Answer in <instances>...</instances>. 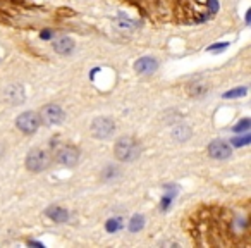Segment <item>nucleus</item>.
<instances>
[{
	"label": "nucleus",
	"instance_id": "nucleus-1",
	"mask_svg": "<svg viewBox=\"0 0 251 248\" xmlns=\"http://www.w3.org/2000/svg\"><path fill=\"white\" fill-rule=\"evenodd\" d=\"M114 152L121 162H133L141 155V145L133 137H121L115 141Z\"/></svg>",
	"mask_w": 251,
	"mask_h": 248
},
{
	"label": "nucleus",
	"instance_id": "nucleus-2",
	"mask_svg": "<svg viewBox=\"0 0 251 248\" xmlns=\"http://www.w3.org/2000/svg\"><path fill=\"white\" fill-rule=\"evenodd\" d=\"M50 162H52V157H50L49 152L43 150V148H33L26 157V167L31 172H42L49 169Z\"/></svg>",
	"mask_w": 251,
	"mask_h": 248
},
{
	"label": "nucleus",
	"instance_id": "nucleus-3",
	"mask_svg": "<svg viewBox=\"0 0 251 248\" xmlns=\"http://www.w3.org/2000/svg\"><path fill=\"white\" fill-rule=\"evenodd\" d=\"M40 124H42V119H40V114H36V112H23L16 119V126L25 135H33L40 128Z\"/></svg>",
	"mask_w": 251,
	"mask_h": 248
},
{
	"label": "nucleus",
	"instance_id": "nucleus-4",
	"mask_svg": "<svg viewBox=\"0 0 251 248\" xmlns=\"http://www.w3.org/2000/svg\"><path fill=\"white\" fill-rule=\"evenodd\" d=\"M115 124L112 119L108 117H97L91 122V135L95 138H100V140H107L114 135Z\"/></svg>",
	"mask_w": 251,
	"mask_h": 248
},
{
	"label": "nucleus",
	"instance_id": "nucleus-5",
	"mask_svg": "<svg viewBox=\"0 0 251 248\" xmlns=\"http://www.w3.org/2000/svg\"><path fill=\"white\" fill-rule=\"evenodd\" d=\"M40 119L42 122H45L47 126H57L64 121V110L55 104H49L42 109L40 112Z\"/></svg>",
	"mask_w": 251,
	"mask_h": 248
},
{
	"label": "nucleus",
	"instance_id": "nucleus-6",
	"mask_svg": "<svg viewBox=\"0 0 251 248\" xmlns=\"http://www.w3.org/2000/svg\"><path fill=\"white\" fill-rule=\"evenodd\" d=\"M55 159L59 164L67 165V167H73L79 161V150L76 147H71V145H64V147L57 148Z\"/></svg>",
	"mask_w": 251,
	"mask_h": 248
},
{
	"label": "nucleus",
	"instance_id": "nucleus-7",
	"mask_svg": "<svg viewBox=\"0 0 251 248\" xmlns=\"http://www.w3.org/2000/svg\"><path fill=\"white\" fill-rule=\"evenodd\" d=\"M208 154H210V157L217 159V161H224V159H229L230 157L232 150H230V147L226 143V141L213 140L212 143L208 145Z\"/></svg>",
	"mask_w": 251,
	"mask_h": 248
},
{
	"label": "nucleus",
	"instance_id": "nucleus-8",
	"mask_svg": "<svg viewBox=\"0 0 251 248\" xmlns=\"http://www.w3.org/2000/svg\"><path fill=\"white\" fill-rule=\"evenodd\" d=\"M134 69H136L138 73H143V74L153 73V71L157 69V60L151 59V57H143V59L136 60Z\"/></svg>",
	"mask_w": 251,
	"mask_h": 248
},
{
	"label": "nucleus",
	"instance_id": "nucleus-9",
	"mask_svg": "<svg viewBox=\"0 0 251 248\" xmlns=\"http://www.w3.org/2000/svg\"><path fill=\"white\" fill-rule=\"evenodd\" d=\"M45 214L52 220H55V222H66V220L69 219V212H67L66 209H62V207H57V205L49 207Z\"/></svg>",
	"mask_w": 251,
	"mask_h": 248
},
{
	"label": "nucleus",
	"instance_id": "nucleus-10",
	"mask_svg": "<svg viewBox=\"0 0 251 248\" xmlns=\"http://www.w3.org/2000/svg\"><path fill=\"white\" fill-rule=\"evenodd\" d=\"M5 97H7V100H11L12 104H21V102L25 100V91H23V86H19V84H12V86H9L7 90H5Z\"/></svg>",
	"mask_w": 251,
	"mask_h": 248
},
{
	"label": "nucleus",
	"instance_id": "nucleus-11",
	"mask_svg": "<svg viewBox=\"0 0 251 248\" xmlns=\"http://www.w3.org/2000/svg\"><path fill=\"white\" fill-rule=\"evenodd\" d=\"M53 50L62 55H69L71 52L74 50V42L69 38H60V40H55L53 42Z\"/></svg>",
	"mask_w": 251,
	"mask_h": 248
},
{
	"label": "nucleus",
	"instance_id": "nucleus-12",
	"mask_svg": "<svg viewBox=\"0 0 251 248\" xmlns=\"http://www.w3.org/2000/svg\"><path fill=\"white\" fill-rule=\"evenodd\" d=\"M191 135H193V131H191V128H189L188 124H179V126H176L174 131H172V138H174V140H177V141L189 140V138H191Z\"/></svg>",
	"mask_w": 251,
	"mask_h": 248
},
{
	"label": "nucleus",
	"instance_id": "nucleus-13",
	"mask_svg": "<svg viewBox=\"0 0 251 248\" xmlns=\"http://www.w3.org/2000/svg\"><path fill=\"white\" fill-rule=\"evenodd\" d=\"M206 91H208V86L203 83H193L191 86H189V93H191L193 97H201Z\"/></svg>",
	"mask_w": 251,
	"mask_h": 248
},
{
	"label": "nucleus",
	"instance_id": "nucleus-14",
	"mask_svg": "<svg viewBox=\"0 0 251 248\" xmlns=\"http://www.w3.org/2000/svg\"><path fill=\"white\" fill-rule=\"evenodd\" d=\"M143 226H145L143 216H134L133 219L129 220V231L131 233H138V231H141V227Z\"/></svg>",
	"mask_w": 251,
	"mask_h": 248
},
{
	"label": "nucleus",
	"instance_id": "nucleus-15",
	"mask_svg": "<svg viewBox=\"0 0 251 248\" xmlns=\"http://www.w3.org/2000/svg\"><path fill=\"white\" fill-rule=\"evenodd\" d=\"M119 174H121V171H119V169H115V167H112V165H108V167L103 171V179H115Z\"/></svg>",
	"mask_w": 251,
	"mask_h": 248
},
{
	"label": "nucleus",
	"instance_id": "nucleus-16",
	"mask_svg": "<svg viewBox=\"0 0 251 248\" xmlns=\"http://www.w3.org/2000/svg\"><path fill=\"white\" fill-rule=\"evenodd\" d=\"M251 141L250 135H244V137H239V138H232V143L236 147H243V145H248Z\"/></svg>",
	"mask_w": 251,
	"mask_h": 248
},
{
	"label": "nucleus",
	"instance_id": "nucleus-17",
	"mask_svg": "<svg viewBox=\"0 0 251 248\" xmlns=\"http://www.w3.org/2000/svg\"><path fill=\"white\" fill-rule=\"evenodd\" d=\"M246 93V88H239V90H232V91H227L226 93V98H236V97H241V95Z\"/></svg>",
	"mask_w": 251,
	"mask_h": 248
},
{
	"label": "nucleus",
	"instance_id": "nucleus-18",
	"mask_svg": "<svg viewBox=\"0 0 251 248\" xmlns=\"http://www.w3.org/2000/svg\"><path fill=\"white\" fill-rule=\"evenodd\" d=\"M248 128H250V119H243V121L236 126V131L237 133H239V131H246Z\"/></svg>",
	"mask_w": 251,
	"mask_h": 248
},
{
	"label": "nucleus",
	"instance_id": "nucleus-19",
	"mask_svg": "<svg viewBox=\"0 0 251 248\" xmlns=\"http://www.w3.org/2000/svg\"><path fill=\"white\" fill-rule=\"evenodd\" d=\"M119 226H121V222H119V219H112V220H108L107 229H108V231H115V229H119Z\"/></svg>",
	"mask_w": 251,
	"mask_h": 248
},
{
	"label": "nucleus",
	"instance_id": "nucleus-20",
	"mask_svg": "<svg viewBox=\"0 0 251 248\" xmlns=\"http://www.w3.org/2000/svg\"><path fill=\"white\" fill-rule=\"evenodd\" d=\"M2 155H4V147L0 145V157H2Z\"/></svg>",
	"mask_w": 251,
	"mask_h": 248
}]
</instances>
